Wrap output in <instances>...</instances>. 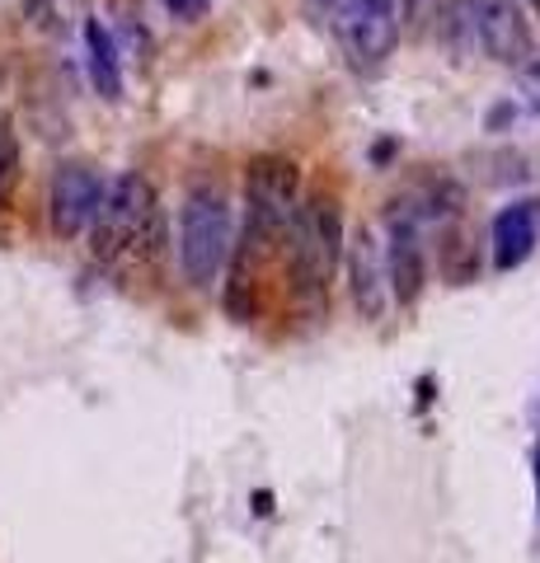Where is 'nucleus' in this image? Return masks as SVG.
<instances>
[{
    "label": "nucleus",
    "instance_id": "f257e3e1",
    "mask_svg": "<svg viewBox=\"0 0 540 563\" xmlns=\"http://www.w3.org/2000/svg\"><path fill=\"white\" fill-rule=\"evenodd\" d=\"M85 235H90V254L103 268L118 273L155 268L165 254V211L146 174H123L118 184H109Z\"/></svg>",
    "mask_w": 540,
    "mask_h": 563
},
{
    "label": "nucleus",
    "instance_id": "f03ea898",
    "mask_svg": "<svg viewBox=\"0 0 540 563\" xmlns=\"http://www.w3.org/2000/svg\"><path fill=\"white\" fill-rule=\"evenodd\" d=\"M283 263H287V277H291V291L296 301L320 310L329 306V282H334L339 263H343V207L334 192H301L291 221H287V235H283Z\"/></svg>",
    "mask_w": 540,
    "mask_h": 563
},
{
    "label": "nucleus",
    "instance_id": "7ed1b4c3",
    "mask_svg": "<svg viewBox=\"0 0 540 563\" xmlns=\"http://www.w3.org/2000/svg\"><path fill=\"white\" fill-rule=\"evenodd\" d=\"M235 250L231 198L221 184H194L179 202V273L194 291H212Z\"/></svg>",
    "mask_w": 540,
    "mask_h": 563
},
{
    "label": "nucleus",
    "instance_id": "20e7f679",
    "mask_svg": "<svg viewBox=\"0 0 540 563\" xmlns=\"http://www.w3.org/2000/svg\"><path fill=\"white\" fill-rule=\"evenodd\" d=\"M301 202V165L283 151H264L245 165V240L264 250H283L287 221Z\"/></svg>",
    "mask_w": 540,
    "mask_h": 563
},
{
    "label": "nucleus",
    "instance_id": "39448f33",
    "mask_svg": "<svg viewBox=\"0 0 540 563\" xmlns=\"http://www.w3.org/2000/svg\"><path fill=\"white\" fill-rule=\"evenodd\" d=\"M334 38L353 70H376L399 43V0H348L334 20Z\"/></svg>",
    "mask_w": 540,
    "mask_h": 563
},
{
    "label": "nucleus",
    "instance_id": "423d86ee",
    "mask_svg": "<svg viewBox=\"0 0 540 563\" xmlns=\"http://www.w3.org/2000/svg\"><path fill=\"white\" fill-rule=\"evenodd\" d=\"M381 254H386L390 301L399 310H414L428 287V250H423V225H418L409 211H399L395 202H386V240H381Z\"/></svg>",
    "mask_w": 540,
    "mask_h": 563
},
{
    "label": "nucleus",
    "instance_id": "0eeeda50",
    "mask_svg": "<svg viewBox=\"0 0 540 563\" xmlns=\"http://www.w3.org/2000/svg\"><path fill=\"white\" fill-rule=\"evenodd\" d=\"M103 192H109V184H103V174L90 161H62L57 174H52V192H47L52 231L62 240H80L90 231Z\"/></svg>",
    "mask_w": 540,
    "mask_h": 563
},
{
    "label": "nucleus",
    "instance_id": "6e6552de",
    "mask_svg": "<svg viewBox=\"0 0 540 563\" xmlns=\"http://www.w3.org/2000/svg\"><path fill=\"white\" fill-rule=\"evenodd\" d=\"M343 268H348V291H353V306L367 324L386 320L390 310V282H386V254H381V235L372 225H357L353 235L343 240Z\"/></svg>",
    "mask_w": 540,
    "mask_h": 563
},
{
    "label": "nucleus",
    "instance_id": "1a4fd4ad",
    "mask_svg": "<svg viewBox=\"0 0 540 563\" xmlns=\"http://www.w3.org/2000/svg\"><path fill=\"white\" fill-rule=\"evenodd\" d=\"M480 52L513 70L536 52V33L513 0H480Z\"/></svg>",
    "mask_w": 540,
    "mask_h": 563
},
{
    "label": "nucleus",
    "instance_id": "9d476101",
    "mask_svg": "<svg viewBox=\"0 0 540 563\" xmlns=\"http://www.w3.org/2000/svg\"><path fill=\"white\" fill-rule=\"evenodd\" d=\"M494 268L498 273H513L521 268L531 254H536V244H540V198H517L508 202L494 217Z\"/></svg>",
    "mask_w": 540,
    "mask_h": 563
},
{
    "label": "nucleus",
    "instance_id": "9b49d317",
    "mask_svg": "<svg viewBox=\"0 0 540 563\" xmlns=\"http://www.w3.org/2000/svg\"><path fill=\"white\" fill-rule=\"evenodd\" d=\"M85 66H90V85L99 90V99H123V57H118L113 33L99 20H85Z\"/></svg>",
    "mask_w": 540,
    "mask_h": 563
},
{
    "label": "nucleus",
    "instance_id": "f8f14e48",
    "mask_svg": "<svg viewBox=\"0 0 540 563\" xmlns=\"http://www.w3.org/2000/svg\"><path fill=\"white\" fill-rule=\"evenodd\" d=\"M438 273L447 287H470L480 277V254H475V240L461 221H442L438 225Z\"/></svg>",
    "mask_w": 540,
    "mask_h": 563
},
{
    "label": "nucleus",
    "instance_id": "ddd939ff",
    "mask_svg": "<svg viewBox=\"0 0 540 563\" xmlns=\"http://www.w3.org/2000/svg\"><path fill=\"white\" fill-rule=\"evenodd\" d=\"M432 20H438V33L451 52L480 47V0H442V10Z\"/></svg>",
    "mask_w": 540,
    "mask_h": 563
},
{
    "label": "nucleus",
    "instance_id": "4468645a",
    "mask_svg": "<svg viewBox=\"0 0 540 563\" xmlns=\"http://www.w3.org/2000/svg\"><path fill=\"white\" fill-rule=\"evenodd\" d=\"M14 184H20V132H14L10 113L0 109V211H10Z\"/></svg>",
    "mask_w": 540,
    "mask_h": 563
},
{
    "label": "nucleus",
    "instance_id": "2eb2a0df",
    "mask_svg": "<svg viewBox=\"0 0 540 563\" xmlns=\"http://www.w3.org/2000/svg\"><path fill=\"white\" fill-rule=\"evenodd\" d=\"M517 85H521V95H527V103H531V109L540 113V47L531 52L527 62L517 66Z\"/></svg>",
    "mask_w": 540,
    "mask_h": 563
},
{
    "label": "nucleus",
    "instance_id": "dca6fc26",
    "mask_svg": "<svg viewBox=\"0 0 540 563\" xmlns=\"http://www.w3.org/2000/svg\"><path fill=\"white\" fill-rule=\"evenodd\" d=\"M442 10V0H399V20H405V29H423L432 24V14Z\"/></svg>",
    "mask_w": 540,
    "mask_h": 563
},
{
    "label": "nucleus",
    "instance_id": "f3484780",
    "mask_svg": "<svg viewBox=\"0 0 540 563\" xmlns=\"http://www.w3.org/2000/svg\"><path fill=\"white\" fill-rule=\"evenodd\" d=\"M348 0H301V10H306V20L310 24H324V29H334V20L343 14Z\"/></svg>",
    "mask_w": 540,
    "mask_h": 563
},
{
    "label": "nucleus",
    "instance_id": "a211bd4d",
    "mask_svg": "<svg viewBox=\"0 0 540 563\" xmlns=\"http://www.w3.org/2000/svg\"><path fill=\"white\" fill-rule=\"evenodd\" d=\"M161 5L174 14V20H184V24H198L202 14H207V5H212V0H161Z\"/></svg>",
    "mask_w": 540,
    "mask_h": 563
},
{
    "label": "nucleus",
    "instance_id": "6ab92c4d",
    "mask_svg": "<svg viewBox=\"0 0 540 563\" xmlns=\"http://www.w3.org/2000/svg\"><path fill=\"white\" fill-rule=\"evenodd\" d=\"M536 498H540V446H536Z\"/></svg>",
    "mask_w": 540,
    "mask_h": 563
},
{
    "label": "nucleus",
    "instance_id": "aec40b11",
    "mask_svg": "<svg viewBox=\"0 0 540 563\" xmlns=\"http://www.w3.org/2000/svg\"><path fill=\"white\" fill-rule=\"evenodd\" d=\"M531 5H536V14H540V0H531Z\"/></svg>",
    "mask_w": 540,
    "mask_h": 563
}]
</instances>
